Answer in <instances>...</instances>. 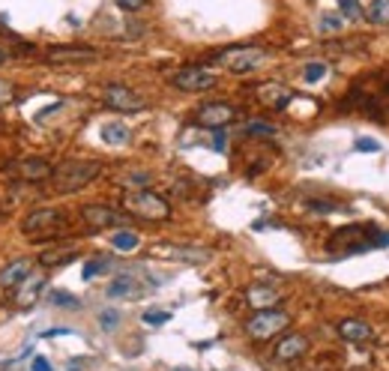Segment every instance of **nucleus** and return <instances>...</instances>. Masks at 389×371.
Masks as SVG:
<instances>
[{
  "label": "nucleus",
  "mask_w": 389,
  "mask_h": 371,
  "mask_svg": "<svg viewBox=\"0 0 389 371\" xmlns=\"http://www.w3.org/2000/svg\"><path fill=\"white\" fill-rule=\"evenodd\" d=\"M99 174H102V165L96 159H66L54 168L51 186L57 195H75L84 186L93 183Z\"/></svg>",
  "instance_id": "f257e3e1"
},
{
  "label": "nucleus",
  "mask_w": 389,
  "mask_h": 371,
  "mask_svg": "<svg viewBox=\"0 0 389 371\" xmlns=\"http://www.w3.org/2000/svg\"><path fill=\"white\" fill-rule=\"evenodd\" d=\"M120 210L129 213L132 219L144 222H168L171 219V204L153 189H129L120 198Z\"/></svg>",
  "instance_id": "f03ea898"
},
{
  "label": "nucleus",
  "mask_w": 389,
  "mask_h": 371,
  "mask_svg": "<svg viewBox=\"0 0 389 371\" xmlns=\"http://www.w3.org/2000/svg\"><path fill=\"white\" fill-rule=\"evenodd\" d=\"M264 60H267V48H260V45H231V48H222L210 57V63L222 66L231 75H249Z\"/></svg>",
  "instance_id": "7ed1b4c3"
},
{
  "label": "nucleus",
  "mask_w": 389,
  "mask_h": 371,
  "mask_svg": "<svg viewBox=\"0 0 389 371\" xmlns=\"http://www.w3.org/2000/svg\"><path fill=\"white\" fill-rule=\"evenodd\" d=\"M60 231H66V213L54 210V207H36L21 219V234L30 242L39 240H51L57 237Z\"/></svg>",
  "instance_id": "20e7f679"
},
{
  "label": "nucleus",
  "mask_w": 389,
  "mask_h": 371,
  "mask_svg": "<svg viewBox=\"0 0 389 371\" xmlns=\"http://www.w3.org/2000/svg\"><path fill=\"white\" fill-rule=\"evenodd\" d=\"M287 327H291V314L285 309H278V305H273V309H258L246 321V336L252 341H269L278 332H285Z\"/></svg>",
  "instance_id": "39448f33"
},
{
  "label": "nucleus",
  "mask_w": 389,
  "mask_h": 371,
  "mask_svg": "<svg viewBox=\"0 0 389 371\" xmlns=\"http://www.w3.org/2000/svg\"><path fill=\"white\" fill-rule=\"evenodd\" d=\"M132 216L117 210V207H108V204H84L81 207V222L87 225L90 231H117V228H126Z\"/></svg>",
  "instance_id": "423d86ee"
},
{
  "label": "nucleus",
  "mask_w": 389,
  "mask_h": 371,
  "mask_svg": "<svg viewBox=\"0 0 389 371\" xmlns=\"http://www.w3.org/2000/svg\"><path fill=\"white\" fill-rule=\"evenodd\" d=\"M171 84L177 90H183V93H207V90H213L219 84V78H216V72L201 66V63H195V66L177 69L174 75H171Z\"/></svg>",
  "instance_id": "0eeeda50"
},
{
  "label": "nucleus",
  "mask_w": 389,
  "mask_h": 371,
  "mask_svg": "<svg viewBox=\"0 0 389 371\" xmlns=\"http://www.w3.org/2000/svg\"><path fill=\"white\" fill-rule=\"evenodd\" d=\"M363 240H372L374 246H377V231L374 228H368V225H350V228H341L336 231L330 237V249L332 251H345V255H350V251H366V249H372L368 242Z\"/></svg>",
  "instance_id": "6e6552de"
},
{
  "label": "nucleus",
  "mask_w": 389,
  "mask_h": 371,
  "mask_svg": "<svg viewBox=\"0 0 389 371\" xmlns=\"http://www.w3.org/2000/svg\"><path fill=\"white\" fill-rule=\"evenodd\" d=\"M102 102L111 108V111H120V114H138L147 108V102H144V96L138 90H132L126 84H108L102 90Z\"/></svg>",
  "instance_id": "1a4fd4ad"
},
{
  "label": "nucleus",
  "mask_w": 389,
  "mask_h": 371,
  "mask_svg": "<svg viewBox=\"0 0 389 371\" xmlns=\"http://www.w3.org/2000/svg\"><path fill=\"white\" fill-rule=\"evenodd\" d=\"M45 287H48V276H45V273H30L21 285L12 287V305H15L18 312L33 309V305L42 300Z\"/></svg>",
  "instance_id": "9d476101"
},
{
  "label": "nucleus",
  "mask_w": 389,
  "mask_h": 371,
  "mask_svg": "<svg viewBox=\"0 0 389 371\" xmlns=\"http://www.w3.org/2000/svg\"><path fill=\"white\" fill-rule=\"evenodd\" d=\"M237 108L228 105V102H207L195 111V123L201 126V129H225V126H231L237 120Z\"/></svg>",
  "instance_id": "9b49d317"
},
{
  "label": "nucleus",
  "mask_w": 389,
  "mask_h": 371,
  "mask_svg": "<svg viewBox=\"0 0 389 371\" xmlns=\"http://www.w3.org/2000/svg\"><path fill=\"white\" fill-rule=\"evenodd\" d=\"M9 174L15 180H24V183H45V180H51L54 165L42 156H27V159L12 162V165H9Z\"/></svg>",
  "instance_id": "f8f14e48"
},
{
  "label": "nucleus",
  "mask_w": 389,
  "mask_h": 371,
  "mask_svg": "<svg viewBox=\"0 0 389 371\" xmlns=\"http://www.w3.org/2000/svg\"><path fill=\"white\" fill-rule=\"evenodd\" d=\"M99 51L90 48V45H51L48 51H45V63H90L96 60Z\"/></svg>",
  "instance_id": "ddd939ff"
},
{
  "label": "nucleus",
  "mask_w": 389,
  "mask_h": 371,
  "mask_svg": "<svg viewBox=\"0 0 389 371\" xmlns=\"http://www.w3.org/2000/svg\"><path fill=\"white\" fill-rule=\"evenodd\" d=\"M305 354H309V339L303 336V332H287V336H282V341L276 345L273 350V356H276V363H296V359H303Z\"/></svg>",
  "instance_id": "4468645a"
},
{
  "label": "nucleus",
  "mask_w": 389,
  "mask_h": 371,
  "mask_svg": "<svg viewBox=\"0 0 389 371\" xmlns=\"http://www.w3.org/2000/svg\"><path fill=\"white\" fill-rule=\"evenodd\" d=\"M255 93H258V102L273 108V111H285V108L294 102V90L278 84V81H267V84H260Z\"/></svg>",
  "instance_id": "2eb2a0df"
},
{
  "label": "nucleus",
  "mask_w": 389,
  "mask_h": 371,
  "mask_svg": "<svg viewBox=\"0 0 389 371\" xmlns=\"http://www.w3.org/2000/svg\"><path fill=\"white\" fill-rule=\"evenodd\" d=\"M339 336L345 339L348 345H368V341L374 339V330L359 318H345V321H339Z\"/></svg>",
  "instance_id": "dca6fc26"
},
{
  "label": "nucleus",
  "mask_w": 389,
  "mask_h": 371,
  "mask_svg": "<svg viewBox=\"0 0 389 371\" xmlns=\"http://www.w3.org/2000/svg\"><path fill=\"white\" fill-rule=\"evenodd\" d=\"M30 264H33L30 258H15V260H9V264H3V267H0V287L9 291V287L21 285L24 278L33 273Z\"/></svg>",
  "instance_id": "f3484780"
},
{
  "label": "nucleus",
  "mask_w": 389,
  "mask_h": 371,
  "mask_svg": "<svg viewBox=\"0 0 389 371\" xmlns=\"http://www.w3.org/2000/svg\"><path fill=\"white\" fill-rule=\"evenodd\" d=\"M153 255L162 258H174V260H186V264H204V260L213 258V251L207 249H192V246H156Z\"/></svg>",
  "instance_id": "a211bd4d"
},
{
  "label": "nucleus",
  "mask_w": 389,
  "mask_h": 371,
  "mask_svg": "<svg viewBox=\"0 0 389 371\" xmlns=\"http://www.w3.org/2000/svg\"><path fill=\"white\" fill-rule=\"evenodd\" d=\"M246 300H249V305L255 312L258 309H273V305L282 303V291L273 287V285H252L246 291Z\"/></svg>",
  "instance_id": "6ab92c4d"
},
{
  "label": "nucleus",
  "mask_w": 389,
  "mask_h": 371,
  "mask_svg": "<svg viewBox=\"0 0 389 371\" xmlns=\"http://www.w3.org/2000/svg\"><path fill=\"white\" fill-rule=\"evenodd\" d=\"M105 294L111 296V300H138V296L144 294V287L135 276H117L114 282L108 285Z\"/></svg>",
  "instance_id": "aec40b11"
},
{
  "label": "nucleus",
  "mask_w": 389,
  "mask_h": 371,
  "mask_svg": "<svg viewBox=\"0 0 389 371\" xmlns=\"http://www.w3.org/2000/svg\"><path fill=\"white\" fill-rule=\"evenodd\" d=\"M102 141L105 144H111V147H123V144H129V138H132V132H129V126L126 123H120V120H114V123H105L102 126Z\"/></svg>",
  "instance_id": "412c9836"
},
{
  "label": "nucleus",
  "mask_w": 389,
  "mask_h": 371,
  "mask_svg": "<svg viewBox=\"0 0 389 371\" xmlns=\"http://www.w3.org/2000/svg\"><path fill=\"white\" fill-rule=\"evenodd\" d=\"M111 246L117 249V251H135L141 246V237L135 231H129V228H117L114 234H111Z\"/></svg>",
  "instance_id": "4be33fe9"
},
{
  "label": "nucleus",
  "mask_w": 389,
  "mask_h": 371,
  "mask_svg": "<svg viewBox=\"0 0 389 371\" xmlns=\"http://www.w3.org/2000/svg\"><path fill=\"white\" fill-rule=\"evenodd\" d=\"M75 258H78V249H51V251H42L39 255V264L42 267H63Z\"/></svg>",
  "instance_id": "5701e85b"
},
{
  "label": "nucleus",
  "mask_w": 389,
  "mask_h": 371,
  "mask_svg": "<svg viewBox=\"0 0 389 371\" xmlns=\"http://www.w3.org/2000/svg\"><path fill=\"white\" fill-rule=\"evenodd\" d=\"M366 18H368L372 24L386 27V24H389V0H372V6L366 9Z\"/></svg>",
  "instance_id": "b1692460"
},
{
  "label": "nucleus",
  "mask_w": 389,
  "mask_h": 371,
  "mask_svg": "<svg viewBox=\"0 0 389 371\" xmlns=\"http://www.w3.org/2000/svg\"><path fill=\"white\" fill-rule=\"evenodd\" d=\"M327 72H330V66L323 60H312L303 66V81L305 84H318V81L327 78Z\"/></svg>",
  "instance_id": "393cba45"
},
{
  "label": "nucleus",
  "mask_w": 389,
  "mask_h": 371,
  "mask_svg": "<svg viewBox=\"0 0 389 371\" xmlns=\"http://www.w3.org/2000/svg\"><path fill=\"white\" fill-rule=\"evenodd\" d=\"M111 267H114V260H111V258L96 255V258H90L87 264H84V278H96L99 273H108Z\"/></svg>",
  "instance_id": "a878e982"
},
{
  "label": "nucleus",
  "mask_w": 389,
  "mask_h": 371,
  "mask_svg": "<svg viewBox=\"0 0 389 371\" xmlns=\"http://www.w3.org/2000/svg\"><path fill=\"white\" fill-rule=\"evenodd\" d=\"M345 30V24H341L339 15H323L321 18V33H341Z\"/></svg>",
  "instance_id": "bb28decb"
},
{
  "label": "nucleus",
  "mask_w": 389,
  "mask_h": 371,
  "mask_svg": "<svg viewBox=\"0 0 389 371\" xmlns=\"http://www.w3.org/2000/svg\"><path fill=\"white\" fill-rule=\"evenodd\" d=\"M246 135H267V138H273L276 135V126H269V123H246Z\"/></svg>",
  "instance_id": "cd10ccee"
},
{
  "label": "nucleus",
  "mask_w": 389,
  "mask_h": 371,
  "mask_svg": "<svg viewBox=\"0 0 389 371\" xmlns=\"http://www.w3.org/2000/svg\"><path fill=\"white\" fill-rule=\"evenodd\" d=\"M51 303L54 305H69V309H78V296L63 294V291H51Z\"/></svg>",
  "instance_id": "c85d7f7f"
},
{
  "label": "nucleus",
  "mask_w": 389,
  "mask_h": 371,
  "mask_svg": "<svg viewBox=\"0 0 389 371\" xmlns=\"http://www.w3.org/2000/svg\"><path fill=\"white\" fill-rule=\"evenodd\" d=\"M339 6H341V12H345L348 18L366 15V12H363V6H359V0H339Z\"/></svg>",
  "instance_id": "c756f323"
},
{
  "label": "nucleus",
  "mask_w": 389,
  "mask_h": 371,
  "mask_svg": "<svg viewBox=\"0 0 389 371\" xmlns=\"http://www.w3.org/2000/svg\"><path fill=\"white\" fill-rule=\"evenodd\" d=\"M114 3H117V6H120V9H123V12H141V9H144V6H147V3H150V0H114Z\"/></svg>",
  "instance_id": "7c9ffc66"
},
{
  "label": "nucleus",
  "mask_w": 389,
  "mask_h": 371,
  "mask_svg": "<svg viewBox=\"0 0 389 371\" xmlns=\"http://www.w3.org/2000/svg\"><path fill=\"white\" fill-rule=\"evenodd\" d=\"M15 96V84H9V81L0 78V105H9Z\"/></svg>",
  "instance_id": "2f4dec72"
},
{
  "label": "nucleus",
  "mask_w": 389,
  "mask_h": 371,
  "mask_svg": "<svg viewBox=\"0 0 389 371\" xmlns=\"http://www.w3.org/2000/svg\"><path fill=\"white\" fill-rule=\"evenodd\" d=\"M165 321H171V312H144V323H153V327H156V323H165Z\"/></svg>",
  "instance_id": "473e14b6"
},
{
  "label": "nucleus",
  "mask_w": 389,
  "mask_h": 371,
  "mask_svg": "<svg viewBox=\"0 0 389 371\" xmlns=\"http://www.w3.org/2000/svg\"><path fill=\"white\" fill-rule=\"evenodd\" d=\"M354 150H357V153H377V150H381V144L372 141V138H359V141L354 144Z\"/></svg>",
  "instance_id": "72a5a7b5"
},
{
  "label": "nucleus",
  "mask_w": 389,
  "mask_h": 371,
  "mask_svg": "<svg viewBox=\"0 0 389 371\" xmlns=\"http://www.w3.org/2000/svg\"><path fill=\"white\" fill-rule=\"evenodd\" d=\"M213 150L216 153H225V150H228V138H225V132L222 129H213Z\"/></svg>",
  "instance_id": "f704fd0d"
},
{
  "label": "nucleus",
  "mask_w": 389,
  "mask_h": 371,
  "mask_svg": "<svg viewBox=\"0 0 389 371\" xmlns=\"http://www.w3.org/2000/svg\"><path fill=\"white\" fill-rule=\"evenodd\" d=\"M117 321H120V314H114V312H108V314H99V323H102L105 330L117 327Z\"/></svg>",
  "instance_id": "c9c22d12"
},
{
  "label": "nucleus",
  "mask_w": 389,
  "mask_h": 371,
  "mask_svg": "<svg viewBox=\"0 0 389 371\" xmlns=\"http://www.w3.org/2000/svg\"><path fill=\"white\" fill-rule=\"evenodd\" d=\"M57 336H72V330L69 327H57V330H45L42 332V339H57Z\"/></svg>",
  "instance_id": "e433bc0d"
},
{
  "label": "nucleus",
  "mask_w": 389,
  "mask_h": 371,
  "mask_svg": "<svg viewBox=\"0 0 389 371\" xmlns=\"http://www.w3.org/2000/svg\"><path fill=\"white\" fill-rule=\"evenodd\" d=\"M33 371H51V365H48V359L45 356H33V365H30Z\"/></svg>",
  "instance_id": "4c0bfd02"
},
{
  "label": "nucleus",
  "mask_w": 389,
  "mask_h": 371,
  "mask_svg": "<svg viewBox=\"0 0 389 371\" xmlns=\"http://www.w3.org/2000/svg\"><path fill=\"white\" fill-rule=\"evenodd\" d=\"M60 108H63V102H54V105H48V108H45V111H39V114H36V120H45V117H48V114H54V111H60Z\"/></svg>",
  "instance_id": "58836bf2"
},
{
  "label": "nucleus",
  "mask_w": 389,
  "mask_h": 371,
  "mask_svg": "<svg viewBox=\"0 0 389 371\" xmlns=\"http://www.w3.org/2000/svg\"><path fill=\"white\" fill-rule=\"evenodd\" d=\"M6 57H9V54H6V48H0V66H3V63H6Z\"/></svg>",
  "instance_id": "ea45409f"
},
{
  "label": "nucleus",
  "mask_w": 389,
  "mask_h": 371,
  "mask_svg": "<svg viewBox=\"0 0 389 371\" xmlns=\"http://www.w3.org/2000/svg\"><path fill=\"white\" fill-rule=\"evenodd\" d=\"M177 371H186V368H177Z\"/></svg>",
  "instance_id": "a19ab883"
}]
</instances>
